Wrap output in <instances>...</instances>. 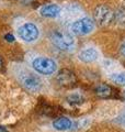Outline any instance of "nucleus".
<instances>
[{
	"label": "nucleus",
	"instance_id": "nucleus-6",
	"mask_svg": "<svg viewBox=\"0 0 125 132\" xmlns=\"http://www.w3.org/2000/svg\"><path fill=\"white\" fill-rule=\"evenodd\" d=\"M18 34L21 39L25 42H34V41L39 38V29L36 28L35 24L31 22L24 23L21 26L18 30Z\"/></svg>",
	"mask_w": 125,
	"mask_h": 132
},
{
	"label": "nucleus",
	"instance_id": "nucleus-5",
	"mask_svg": "<svg viewBox=\"0 0 125 132\" xmlns=\"http://www.w3.org/2000/svg\"><path fill=\"white\" fill-rule=\"evenodd\" d=\"M93 16H94V21L99 26L105 27V26H109L114 20V12L109 7L100 5L94 9Z\"/></svg>",
	"mask_w": 125,
	"mask_h": 132
},
{
	"label": "nucleus",
	"instance_id": "nucleus-17",
	"mask_svg": "<svg viewBox=\"0 0 125 132\" xmlns=\"http://www.w3.org/2000/svg\"><path fill=\"white\" fill-rule=\"evenodd\" d=\"M120 122L122 123L123 126H125V112H124L122 116H121V118H120Z\"/></svg>",
	"mask_w": 125,
	"mask_h": 132
},
{
	"label": "nucleus",
	"instance_id": "nucleus-9",
	"mask_svg": "<svg viewBox=\"0 0 125 132\" xmlns=\"http://www.w3.org/2000/svg\"><path fill=\"white\" fill-rule=\"evenodd\" d=\"M99 57V53L93 47H87L85 50H81L78 54V59L85 63H91V62L97 61Z\"/></svg>",
	"mask_w": 125,
	"mask_h": 132
},
{
	"label": "nucleus",
	"instance_id": "nucleus-18",
	"mask_svg": "<svg viewBox=\"0 0 125 132\" xmlns=\"http://www.w3.org/2000/svg\"><path fill=\"white\" fill-rule=\"evenodd\" d=\"M121 52H122V54L125 56V41L122 43V45H121Z\"/></svg>",
	"mask_w": 125,
	"mask_h": 132
},
{
	"label": "nucleus",
	"instance_id": "nucleus-14",
	"mask_svg": "<svg viewBox=\"0 0 125 132\" xmlns=\"http://www.w3.org/2000/svg\"><path fill=\"white\" fill-rule=\"evenodd\" d=\"M114 20L118 23V26L125 28V9L121 8L114 13Z\"/></svg>",
	"mask_w": 125,
	"mask_h": 132
},
{
	"label": "nucleus",
	"instance_id": "nucleus-15",
	"mask_svg": "<svg viewBox=\"0 0 125 132\" xmlns=\"http://www.w3.org/2000/svg\"><path fill=\"white\" fill-rule=\"evenodd\" d=\"M110 79L119 85H125V73H114L110 75Z\"/></svg>",
	"mask_w": 125,
	"mask_h": 132
},
{
	"label": "nucleus",
	"instance_id": "nucleus-7",
	"mask_svg": "<svg viewBox=\"0 0 125 132\" xmlns=\"http://www.w3.org/2000/svg\"><path fill=\"white\" fill-rule=\"evenodd\" d=\"M57 81L61 86L69 87V86L75 85V82L77 81V77L75 75V73L70 69H61L57 75Z\"/></svg>",
	"mask_w": 125,
	"mask_h": 132
},
{
	"label": "nucleus",
	"instance_id": "nucleus-3",
	"mask_svg": "<svg viewBox=\"0 0 125 132\" xmlns=\"http://www.w3.org/2000/svg\"><path fill=\"white\" fill-rule=\"evenodd\" d=\"M94 29V22L90 18H80L73 21L69 26L70 32L75 35L83 36L91 33Z\"/></svg>",
	"mask_w": 125,
	"mask_h": 132
},
{
	"label": "nucleus",
	"instance_id": "nucleus-20",
	"mask_svg": "<svg viewBox=\"0 0 125 132\" xmlns=\"http://www.w3.org/2000/svg\"><path fill=\"white\" fill-rule=\"evenodd\" d=\"M22 1H24V2H30V1H32V0H22Z\"/></svg>",
	"mask_w": 125,
	"mask_h": 132
},
{
	"label": "nucleus",
	"instance_id": "nucleus-23",
	"mask_svg": "<svg viewBox=\"0 0 125 132\" xmlns=\"http://www.w3.org/2000/svg\"><path fill=\"white\" fill-rule=\"evenodd\" d=\"M124 96H125V92H124Z\"/></svg>",
	"mask_w": 125,
	"mask_h": 132
},
{
	"label": "nucleus",
	"instance_id": "nucleus-1",
	"mask_svg": "<svg viewBox=\"0 0 125 132\" xmlns=\"http://www.w3.org/2000/svg\"><path fill=\"white\" fill-rule=\"evenodd\" d=\"M51 40L53 44L60 51H73L75 45V39L70 33L62 30H54L51 34Z\"/></svg>",
	"mask_w": 125,
	"mask_h": 132
},
{
	"label": "nucleus",
	"instance_id": "nucleus-2",
	"mask_svg": "<svg viewBox=\"0 0 125 132\" xmlns=\"http://www.w3.org/2000/svg\"><path fill=\"white\" fill-rule=\"evenodd\" d=\"M18 75H19L20 82L28 90L33 92V93H36V92H39V90H41L42 80L34 73H31V72L26 71V69H22V71H20L18 73Z\"/></svg>",
	"mask_w": 125,
	"mask_h": 132
},
{
	"label": "nucleus",
	"instance_id": "nucleus-16",
	"mask_svg": "<svg viewBox=\"0 0 125 132\" xmlns=\"http://www.w3.org/2000/svg\"><path fill=\"white\" fill-rule=\"evenodd\" d=\"M5 39L8 41V42H10V43H11V42H14V40H15L14 36L12 35V34H6V35H5Z\"/></svg>",
	"mask_w": 125,
	"mask_h": 132
},
{
	"label": "nucleus",
	"instance_id": "nucleus-22",
	"mask_svg": "<svg viewBox=\"0 0 125 132\" xmlns=\"http://www.w3.org/2000/svg\"><path fill=\"white\" fill-rule=\"evenodd\" d=\"M1 65H2V62H1V59H0V67H1Z\"/></svg>",
	"mask_w": 125,
	"mask_h": 132
},
{
	"label": "nucleus",
	"instance_id": "nucleus-10",
	"mask_svg": "<svg viewBox=\"0 0 125 132\" xmlns=\"http://www.w3.org/2000/svg\"><path fill=\"white\" fill-rule=\"evenodd\" d=\"M53 127L58 131H66L73 127V121L67 117H61L53 122Z\"/></svg>",
	"mask_w": 125,
	"mask_h": 132
},
{
	"label": "nucleus",
	"instance_id": "nucleus-12",
	"mask_svg": "<svg viewBox=\"0 0 125 132\" xmlns=\"http://www.w3.org/2000/svg\"><path fill=\"white\" fill-rule=\"evenodd\" d=\"M95 94H97L99 97H101V98H108V97L111 96L112 89H111L110 86H108L105 84H101V85H99L98 87L95 88Z\"/></svg>",
	"mask_w": 125,
	"mask_h": 132
},
{
	"label": "nucleus",
	"instance_id": "nucleus-21",
	"mask_svg": "<svg viewBox=\"0 0 125 132\" xmlns=\"http://www.w3.org/2000/svg\"><path fill=\"white\" fill-rule=\"evenodd\" d=\"M123 9H125V0H124V2H123Z\"/></svg>",
	"mask_w": 125,
	"mask_h": 132
},
{
	"label": "nucleus",
	"instance_id": "nucleus-4",
	"mask_svg": "<svg viewBox=\"0 0 125 132\" xmlns=\"http://www.w3.org/2000/svg\"><path fill=\"white\" fill-rule=\"evenodd\" d=\"M32 67L35 69L37 73L43 74V75H51V74L55 73L57 65L55 63V61H53L52 59L45 56L36 57L32 62Z\"/></svg>",
	"mask_w": 125,
	"mask_h": 132
},
{
	"label": "nucleus",
	"instance_id": "nucleus-13",
	"mask_svg": "<svg viewBox=\"0 0 125 132\" xmlns=\"http://www.w3.org/2000/svg\"><path fill=\"white\" fill-rule=\"evenodd\" d=\"M67 100H68V104H70L72 106H79L85 101V98H83V96L80 93L77 92V93L70 94L67 97Z\"/></svg>",
	"mask_w": 125,
	"mask_h": 132
},
{
	"label": "nucleus",
	"instance_id": "nucleus-19",
	"mask_svg": "<svg viewBox=\"0 0 125 132\" xmlns=\"http://www.w3.org/2000/svg\"><path fill=\"white\" fill-rule=\"evenodd\" d=\"M0 132H8L7 128H5V127H1V126H0Z\"/></svg>",
	"mask_w": 125,
	"mask_h": 132
},
{
	"label": "nucleus",
	"instance_id": "nucleus-8",
	"mask_svg": "<svg viewBox=\"0 0 125 132\" xmlns=\"http://www.w3.org/2000/svg\"><path fill=\"white\" fill-rule=\"evenodd\" d=\"M60 7L54 3H48V5H44L41 7L40 9V14L44 18H57L60 14Z\"/></svg>",
	"mask_w": 125,
	"mask_h": 132
},
{
	"label": "nucleus",
	"instance_id": "nucleus-11",
	"mask_svg": "<svg viewBox=\"0 0 125 132\" xmlns=\"http://www.w3.org/2000/svg\"><path fill=\"white\" fill-rule=\"evenodd\" d=\"M77 14H79V13H78V11L76 10V7L70 6V7L67 8V9H65L64 12L60 11L59 16H60V19L62 20V21H69V20H73L74 16L77 15Z\"/></svg>",
	"mask_w": 125,
	"mask_h": 132
}]
</instances>
